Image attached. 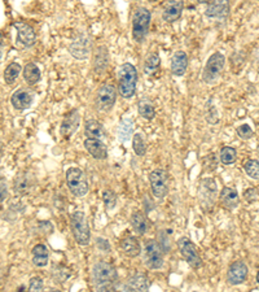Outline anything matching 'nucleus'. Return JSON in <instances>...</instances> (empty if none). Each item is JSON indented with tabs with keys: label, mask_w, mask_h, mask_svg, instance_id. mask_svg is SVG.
Listing matches in <instances>:
<instances>
[{
	"label": "nucleus",
	"mask_w": 259,
	"mask_h": 292,
	"mask_svg": "<svg viewBox=\"0 0 259 292\" xmlns=\"http://www.w3.org/2000/svg\"><path fill=\"white\" fill-rule=\"evenodd\" d=\"M244 170L253 179H259V161L248 160L244 164Z\"/></svg>",
	"instance_id": "nucleus-36"
},
{
	"label": "nucleus",
	"mask_w": 259,
	"mask_h": 292,
	"mask_svg": "<svg viewBox=\"0 0 259 292\" xmlns=\"http://www.w3.org/2000/svg\"><path fill=\"white\" fill-rule=\"evenodd\" d=\"M245 199L246 201H249V203H252V201H256L257 199H258V191L256 190V188H249V190L245 191Z\"/></svg>",
	"instance_id": "nucleus-43"
},
{
	"label": "nucleus",
	"mask_w": 259,
	"mask_h": 292,
	"mask_svg": "<svg viewBox=\"0 0 259 292\" xmlns=\"http://www.w3.org/2000/svg\"><path fill=\"white\" fill-rule=\"evenodd\" d=\"M134 130V121L132 119H123L119 122L118 126V139L121 142H127L130 139V135Z\"/></svg>",
	"instance_id": "nucleus-32"
},
{
	"label": "nucleus",
	"mask_w": 259,
	"mask_h": 292,
	"mask_svg": "<svg viewBox=\"0 0 259 292\" xmlns=\"http://www.w3.org/2000/svg\"><path fill=\"white\" fill-rule=\"evenodd\" d=\"M236 132H237V135H239L241 139H244V141H248V139L253 138V135H254L253 129L250 128L249 125H246V124H244V125H240L239 128H237Z\"/></svg>",
	"instance_id": "nucleus-40"
},
{
	"label": "nucleus",
	"mask_w": 259,
	"mask_h": 292,
	"mask_svg": "<svg viewBox=\"0 0 259 292\" xmlns=\"http://www.w3.org/2000/svg\"><path fill=\"white\" fill-rule=\"evenodd\" d=\"M109 65V55L106 47H98L93 56V69L97 74H101Z\"/></svg>",
	"instance_id": "nucleus-25"
},
{
	"label": "nucleus",
	"mask_w": 259,
	"mask_h": 292,
	"mask_svg": "<svg viewBox=\"0 0 259 292\" xmlns=\"http://www.w3.org/2000/svg\"><path fill=\"white\" fill-rule=\"evenodd\" d=\"M96 246H97L98 250L104 251V252H110V244L104 238H97L96 239Z\"/></svg>",
	"instance_id": "nucleus-42"
},
{
	"label": "nucleus",
	"mask_w": 259,
	"mask_h": 292,
	"mask_svg": "<svg viewBox=\"0 0 259 292\" xmlns=\"http://www.w3.org/2000/svg\"><path fill=\"white\" fill-rule=\"evenodd\" d=\"M43 289H44V283H43L42 278H39V277H33V278L30 279V291H42Z\"/></svg>",
	"instance_id": "nucleus-41"
},
{
	"label": "nucleus",
	"mask_w": 259,
	"mask_h": 292,
	"mask_svg": "<svg viewBox=\"0 0 259 292\" xmlns=\"http://www.w3.org/2000/svg\"><path fill=\"white\" fill-rule=\"evenodd\" d=\"M217 182L213 178H205L200 183L198 188V203L203 212H211L215 205L217 199Z\"/></svg>",
	"instance_id": "nucleus-6"
},
{
	"label": "nucleus",
	"mask_w": 259,
	"mask_h": 292,
	"mask_svg": "<svg viewBox=\"0 0 259 292\" xmlns=\"http://www.w3.org/2000/svg\"><path fill=\"white\" fill-rule=\"evenodd\" d=\"M248 273H249L248 265L241 260H237V261L231 264V266L228 268L227 281L231 286H239L245 282L246 278H248Z\"/></svg>",
	"instance_id": "nucleus-13"
},
{
	"label": "nucleus",
	"mask_w": 259,
	"mask_h": 292,
	"mask_svg": "<svg viewBox=\"0 0 259 292\" xmlns=\"http://www.w3.org/2000/svg\"><path fill=\"white\" fill-rule=\"evenodd\" d=\"M68 49H69V53L74 59L86 60L92 51L91 38L85 33L79 34L70 42Z\"/></svg>",
	"instance_id": "nucleus-10"
},
{
	"label": "nucleus",
	"mask_w": 259,
	"mask_h": 292,
	"mask_svg": "<svg viewBox=\"0 0 259 292\" xmlns=\"http://www.w3.org/2000/svg\"><path fill=\"white\" fill-rule=\"evenodd\" d=\"M21 73V65L18 63H10L9 65L4 70V81L8 85L16 82V79L18 78Z\"/></svg>",
	"instance_id": "nucleus-33"
},
{
	"label": "nucleus",
	"mask_w": 259,
	"mask_h": 292,
	"mask_svg": "<svg viewBox=\"0 0 259 292\" xmlns=\"http://www.w3.org/2000/svg\"><path fill=\"white\" fill-rule=\"evenodd\" d=\"M152 14L144 7L136 8L132 14V36L138 43H141L145 39L151 26Z\"/></svg>",
	"instance_id": "nucleus-4"
},
{
	"label": "nucleus",
	"mask_w": 259,
	"mask_h": 292,
	"mask_svg": "<svg viewBox=\"0 0 259 292\" xmlns=\"http://www.w3.org/2000/svg\"><path fill=\"white\" fill-rule=\"evenodd\" d=\"M171 234H173V230H161L158 233V238H160L158 243L165 252H169L171 250Z\"/></svg>",
	"instance_id": "nucleus-37"
},
{
	"label": "nucleus",
	"mask_w": 259,
	"mask_h": 292,
	"mask_svg": "<svg viewBox=\"0 0 259 292\" xmlns=\"http://www.w3.org/2000/svg\"><path fill=\"white\" fill-rule=\"evenodd\" d=\"M13 27L17 30V42L22 44L23 47L30 48L33 47L36 42L35 31L29 23L22 22V21H17L13 23Z\"/></svg>",
	"instance_id": "nucleus-14"
},
{
	"label": "nucleus",
	"mask_w": 259,
	"mask_h": 292,
	"mask_svg": "<svg viewBox=\"0 0 259 292\" xmlns=\"http://www.w3.org/2000/svg\"><path fill=\"white\" fill-rule=\"evenodd\" d=\"M23 79L29 85H35L40 81V70L36 64L29 63L23 68Z\"/></svg>",
	"instance_id": "nucleus-29"
},
{
	"label": "nucleus",
	"mask_w": 259,
	"mask_h": 292,
	"mask_svg": "<svg viewBox=\"0 0 259 292\" xmlns=\"http://www.w3.org/2000/svg\"><path fill=\"white\" fill-rule=\"evenodd\" d=\"M203 167H205V170L206 171H214L217 169L218 166V160L215 157V153L207 154L206 157L203 158Z\"/></svg>",
	"instance_id": "nucleus-39"
},
{
	"label": "nucleus",
	"mask_w": 259,
	"mask_h": 292,
	"mask_svg": "<svg viewBox=\"0 0 259 292\" xmlns=\"http://www.w3.org/2000/svg\"><path fill=\"white\" fill-rule=\"evenodd\" d=\"M66 184L69 187L70 192L74 196L82 197L88 192V182H87V177L79 167L72 166L66 170L65 174Z\"/></svg>",
	"instance_id": "nucleus-5"
},
{
	"label": "nucleus",
	"mask_w": 259,
	"mask_h": 292,
	"mask_svg": "<svg viewBox=\"0 0 259 292\" xmlns=\"http://www.w3.org/2000/svg\"><path fill=\"white\" fill-rule=\"evenodd\" d=\"M33 264L38 268H44L48 264V248L44 244H36L31 251Z\"/></svg>",
	"instance_id": "nucleus-27"
},
{
	"label": "nucleus",
	"mask_w": 259,
	"mask_h": 292,
	"mask_svg": "<svg viewBox=\"0 0 259 292\" xmlns=\"http://www.w3.org/2000/svg\"><path fill=\"white\" fill-rule=\"evenodd\" d=\"M121 250L128 257H136L140 255L141 247L138 239L134 237H126L121 242Z\"/></svg>",
	"instance_id": "nucleus-26"
},
{
	"label": "nucleus",
	"mask_w": 259,
	"mask_h": 292,
	"mask_svg": "<svg viewBox=\"0 0 259 292\" xmlns=\"http://www.w3.org/2000/svg\"><path fill=\"white\" fill-rule=\"evenodd\" d=\"M73 237L79 246H87L91 240V229L87 217L81 210H76L70 217Z\"/></svg>",
	"instance_id": "nucleus-3"
},
{
	"label": "nucleus",
	"mask_w": 259,
	"mask_h": 292,
	"mask_svg": "<svg viewBox=\"0 0 259 292\" xmlns=\"http://www.w3.org/2000/svg\"><path fill=\"white\" fill-rule=\"evenodd\" d=\"M149 289V279L145 274H134L127 279L126 285L123 286L125 291H147Z\"/></svg>",
	"instance_id": "nucleus-23"
},
{
	"label": "nucleus",
	"mask_w": 259,
	"mask_h": 292,
	"mask_svg": "<svg viewBox=\"0 0 259 292\" xmlns=\"http://www.w3.org/2000/svg\"><path fill=\"white\" fill-rule=\"evenodd\" d=\"M184 9V0H168L162 10V18L166 22H175L181 17Z\"/></svg>",
	"instance_id": "nucleus-16"
},
{
	"label": "nucleus",
	"mask_w": 259,
	"mask_h": 292,
	"mask_svg": "<svg viewBox=\"0 0 259 292\" xmlns=\"http://www.w3.org/2000/svg\"><path fill=\"white\" fill-rule=\"evenodd\" d=\"M138 111L139 115H140L143 119L148 120V121H152V120L156 117V109H154L153 103H152L149 99H143V100L139 102Z\"/></svg>",
	"instance_id": "nucleus-30"
},
{
	"label": "nucleus",
	"mask_w": 259,
	"mask_h": 292,
	"mask_svg": "<svg viewBox=\"0 0 259 292\" xmlns=\"http://www.w3.org/2000/svg\"><path fill=\"white\" fill-rule=\"evenodd\" d=\"M117 278H118V273L112 264L98 261L92 268V282L98 291L114 290Z\"/></svg>",
	"instance_id": "nucleus-1"
},
{
	"label": "nucleus",
	"mask_w": 259,
	"mask_h": 292,
	"mask_svg": "<svg viewBox=\"0 0 259 292\" xmlns=\"http://www.w3.org/2000/svg\"><path fill=\"white\" fill-rule=\"evenodd\" d=\"M197 1H198V3H209L210 0H197Z\"/></svg>",
	"instance_id": "nucleus-45"
},
{
	"label": "nucleus",
	"mask_w": 259,
	"mask_h": 292,
	"mask_svg": "<svg viewBox=\"0 0 259 292\" xmlns=\"http://www.w3.org/2000/svg\"><path fill=\"white\" fill-rule=\"evenodd\" d=\"M220 162L224 165H231L236 162L237 160V151L232 147H223L220 149Z\"/></svg>",
	"instance_id": "nucleus-34"
},
{
	"label": "nucleus",
	"mask_w": 259,
	"mask_h": 292,
	"mask_svg": "<svg viewBox=\"0 0 259 292\" xmlns=\"http://www.w3.org/2000/svg\"><path fill=\"white\" fill-rule=\"evenodd\" d=\"M205 14L209 18L224 20L230 14V1L228 0H213L207 5Z\"/></svg>",
	"instance_id": "nucleus-17"
},
{
	"label": "nucleus",
	"mask_w": 259,
	"mask_h": 292,
	"mask_svg": "<svg viewBox=\"0 0 259 292\" xmlns=\"http://www.w3.org/2000/svg\"><path fill=\"white\" fill-rule=\"evenodd\" d=\"M0 183H1V197H0V200H1V203H4V200L7 199V184H5V181H4V177H1Z\"/></svg>",
	"instance_id": "nucleus-44"
},
{
	"label": "nucleus",
	"mask_w": 259,
	"mask_h": 292,
	"mask_svg": "<svg viewBox=\"0 0 259 292\" xmlns=\"http://www.w3.org/2000/svg\"><path fill=\"white\" fill-rule=\"evenodd\" d=\"M164 252L157 240H147L144 244V263L149 269H161L164 266Z\"/></svg>",
	"instance_id": "nucleus-8"
},
{
	"label": "nucleus",
	"mask_w": 259,
	"mask_h": 292,
	"mask_svg": "<svg viewBox=\"0 0 259 292\" xmlns=\"http://www.w3.org/2000/svg\"><path fill=\"white\" fill-rule=\"evenodd\" d=\"M257 282L259 283V272H258V274H257Z\"/></svg>",
	"instance_id": "nucleus-46"
},
{
	"label": "nucleus",
	"mask_w": 259,
	"mask_h": 292,
	"mask_svg": "<svg viewBox=\"0 0 259 292\" xmlns=\"http://www.w3.org/2000/svg\"><path fill=\"white\" fill-rule=\"evenodd\" d=\"M220 203L226 209L233 210L239 207L240 196L235 187H223L220 192Z\"/></svg>",
	"instance_id": "nucleus-22"
},
{
	"label": "nucleus",
	"mask_w": 259,
	"mask_h": 292,
	"mask_svg": "<svg viewBox=\"0 0 259 292\" xmlns=\"http://www.w3.org/2000/svg\"><path fill=\"white\" fill-rule=\"evenodd\" d=\"M132 148H134L135 153L138 156H144L145 152H147V143L144 141V137L140 134V133H136L134 134V138H132Z\"/></svg>",
	"instance_id": "nucleus-35"
},
{
	"label": "nucleus",
	"mask_w": 259,
	"mask_h": 292,
	"mask_svg": "<svg viewBox=\"0 0 259 292\" xmlns=\"http://www.w3.org/2000/svg\"><path fill=\"white\" fill-rule=\"evenodd\" d=\"M152 192L158 199H164L169 192V174L162 169H156L149 174Z\"/></svg>",
	"instance_id": "nucleus-12"
},
{
	"label": "nucleus",
	"mask_w": 259,
	"mask_h": 292,
	"mask_svg": "<svg viewBox=\"0 0 259 292\" xmlns=\"http://www.w3.org/2000/svg\"><path fill=\"white\" fill-rule=\"evenodd\" d=\"M79 122H81V115H79L78 109H72L61 122L60 134L63 135L64 138H70L79 128Z\"/></svg>",
	"instance_id": "nucleus-15"
},
{
	"label": "nucleus",
	"mask_w": 259,
	"mask_h": 292,
	"mask_svg": "<svg viewBox=\"0 0 259 292\" xmlns=\"http://www.w3.org/2000/svg\"><path fill=\"white\" fill-rule=\"evenodd\" d=\"M104 134V128L96 120H87L85 124V135L87 138L100 139Z\"/></svg>",
	"instance_id": "nucleus-28"
},
{
	"label": "nucleus",
	"mask_w": 259,
	"mask_h": 292,
	"mask_svg": "<svg viewBox=\"0 0 259 292\" xmlns=\"http://www.w3.org/2000/svg\"><path fill=\"white\" fill-rule=\"evenodd\" d=\"M34 183H35V179H34L33 174L29 173V171H21L14 178V191L21 195L29 194L31 188H33Z\"/></svg>",
	"instance_id": "nucleus-20"
},
{
	"label": "nucleus",
	"mask_w": 259,
	"mask_h": 292,
	"mask_svg": "<svg viewBox=\"0 0 259 292\" xmlns=\"http://www.w3.org/2000/svg\"><path fill=\"white\" fill-rule=\"evenodd\" d=\"M83 145H85L86 151L96 160H105L108 157V148L100 139L87 138Z\"/></svg>",
	"instance_id": "nucleus-19"
},
{
	"label": "nucleus",
	"mask_w": 259,
	"mask_h": 292,
	"mask_svg": "<svg viewBox=\"0 0 259 292\" xmlns=\"http://www.w3.org/2000/svg\"><path fill=\"white\" fill-rule=\"evenodd\" d=\"M177 248H179V252L183 256V259L193 269H200L201 266H202V260H201L198 252H197L196 246L188 238L183 237L177 240Z\"/></svg>",
	"instance_id": "nucleus-11"
},
{
	"label": "nucleus",
	"mask_w": 259,
	"mask_h": 292,
	"mask_svg": "<svg viewBox=\"0 0 259 292\" xmlns=\"http://www.w3.org/2000/svg\"><path fill=\"white\" fill-rule=\"evenodd\" d=\"M102 201L105 204L106 209H114L115 204H117V195H115L114 191L109 190V188L104 190V192H102Z\"/></svg>",
	"instance_id": "nucleus-38"
},
{
	"label": "nucleus",
	"mask_w": 259,
	"mask_h": 292,
	"mask_svg": "<svg viewBox=\"0 0 259 292\" xmlns=\"http://www.w3.org/2000/svg\"><path fill=\"white\" fill-rule=\"evenodd\" d=\"M130 222H131L134 231L138 235H144V234L148 233V230H149V221H148L147 216L141 210H136V212H134L131 214Z\"/></svg>",
	"instance_id": "nucleus-24"
},
{
	"label": "nucleus",
	"mask_w": 259,
	"mask_h": 292,
	"mask_svg": "<svg viewBox=\"0 0 259 292\" xmlns=\"http://www.w3.org/2000/svg\"><path fill=\"white\" fill-rule=\"evenodd\" d=\"M226 65V57L223 53L214 52L213 55L207 59L206 65L203 68L202 72V81L207 85H211L220 77L222 72Z\"/></svg>",
	"instance_id": "nucleus-7"
},
{
	"label": "nucleus",
	"mask_w": 259,
	"mask_h": 292,
	"mask_svg": "<svg viewBox=\"0 0 259 292\" xmlns=\"http://www.w3.org/2000/svg\"><path fill=\"white\" fill-rule=\"evenodd\" d=\"M171 73L176 77L184 76L188 68V56L184 51H176L171 57Z\"/></svg>",
	"instance_id": "nucleus-21"
},
{
	"label": "nucleus",
	"mask_w": 259,
	"mask_h": 292,
	"mask_svg": "<svg viewBox=\"0 0 259 292\" xmlns=\"http://www.w3.org/2000/svg\"><path fill=\"white\" fill-rule=\"evenodd\" d=\"M117 89L115 86L110 85V83H105L102 85L100 89L97 90L95 96V108L100 112H108L114 107L115 100H117Z\"/></svg>",
	"instance_id": "nucleus-9"
},
{
	"label": "nucleus",
	"mask_w": 259,
	"mask_h": 292,
	"mask_svg": "<svg viewBox=\"0 0 259 292\" xmlns=\"http://www.w3.org/2000/svg\"><path fill=\"white\" fill-rule=\"evenodd\" d=\"M118 78V92L123 99H130L136 92V83H138V72L132 64H122L117 70Z\"/></svg>",
	"instance_id": "nucleus-2"
},
{
	"label": "nucleus",
	"mask_w": 259,
	"mask_h": 292,
	"mask_svg": "<svg viewBox=\"0 0 259 292\" xmlns=\"http://www.w3.org/2000/svg\"><path fill=\"white\" fill-rule=\"evenodd\" d=\"M160 65H161V59H160L158 53L151 52L144 61V73L147 76H151V74L157 72Z\"/></svg>",
	"instance_id": "nucleus-31"
},
{
	"label": "nucleus",
	"mask_w": 259,
	"mask_h": 292,
	"mask_svg": "<svg viewBox=\"0 0 259 292\" xmlns=\"http://www.w3.org/2000/svg\"><path fill=\"white\" fill-rule=\"evenodd\" d=\"M33 94L26 89L17 90L13 92V95L10 96V104L13 105V108L17 111H25L30 108L33 104Z\"/></svg>",
	"instance_id": "nucleus-18"
}]
</instances>
